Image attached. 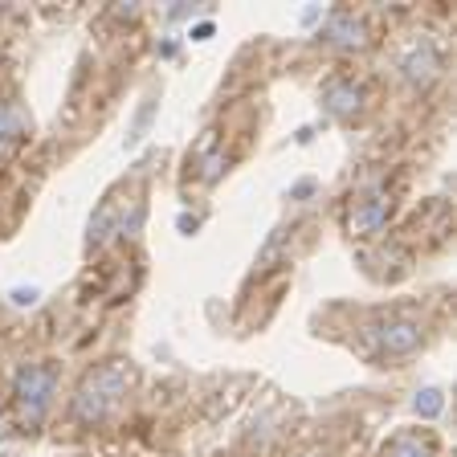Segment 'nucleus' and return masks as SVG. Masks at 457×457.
<instances>
[{"instance_id": "1", "label": "nucleus", "mask_w": 457, "mask_h": 457, "mask_svg": "<svg viewBox=\"0 0 457 457\" xmlns=\"http://www.w3.org/2000/svg\"><path fill=\"white\" fill-rule=\"evenodd\" d=\"M127 388H131V368L123 360H111L103 368H95L78 384L74 392V417L82 425H98V420H111L123 404Z\"/></svg>"}, {"instance_id": "2", "label": "nucleus", "mask_w": 457, "mask_h": 457, "mask_svg": "<svg viewBox=\"0 0 457 457\" xmlns=\"http://www.w3.org/2000/svg\"><path fill=\"white\" fill-rule=\"evenodd\" d=\"M17 417L25 428H37L41 420H46L49 404H54L57 396V376L49 363H25V368L17 371Z\"/></svg>"}, {"instance_id": "3", "label": "nucleus", "mask_w": 457, "mask_h": 457, "mask_svg": "<svg viewBox=\"0 0 457 457\" xmlns=\"http://www.w3.org/2000/svg\"><path fill=\"white\" fill-rule=\"evenodd\" d=\"M388 217H392V200H388V192H368V196H360L352 204V233L355 237H376L384 225H388Z\"/></svg>"}, {"instance_id": "4", "label": "nucleus", "mask_w": 457, "mask_h": 457, "mask_svg": "<svg viewBox=\"0 0 457 457\" xmlns=\"http://www.w3.org/2000/svg\"><path fill=\"white\" fill-rule=\"evenodd\" d=\"M376 343L388 355H409L420 347V323H412V319H388V323L376 327Z\"/></svg>"}, {"instance_id": "5", "label": "nucleus", "mask_w": 457, "mask_h": 457, "mask_svg": "<svg viewBox=\"0 0 457 457\" xmlns=\"http://www.w3.org/2000/svg\"><path fill=\"white\" fill-rule=\"evenodd\" d=\"M363 33H368V29H363V21L355 17V12H331V17L323 21V29H319V37L323 41H331V46H363Z\"/></svg>"}, {"instance_id": "6", "label": "nucleus", "mask_w": 457, "mask_h": 457, "mask_svg": "<svg viewBox=\"0 0 457 457\" xmlns=\"http://www.w3.org/2000/svg\"><path fill=\"white\" fill-rule=\"evenodd\" d=\"M323 106L331 114H355L363 106V90L355 82H343V78H331L323 86Z\"/></svg>"}, {"instance_id": "7", "label": "nucleus", "mask_w": 457, "mask_h": 457, "mask_svg": "<svg viewBox=\"0 0 457 457\" xmlns=\"http://www.w3.org/2000/svg\"><path fill=\"white\" fill-rule=\"evenodd\" d=\"M400 70H404V78H409V82L425 86V82H433V78H437L441 57H437V49H433V46H417L409 57H404V62H400Z\"/></svg>"}, {"instance_id": "8", "label": "nucleus", "mask_w": 457, "mask_h": 457, "mask_svg": "<svg viewBox=\"0 0 457 457\" xmlns=\"http://www.w3.org/2000/svg\"><path fill=\"white\" fill-rule=\"evenodd\" d=\"M29 131V114L21 103H0V152L12 147L17 139H25Z\"/></svg>"}, {"instance_id": "9", "label": "nucleus", "mask_w": 457, "mask_h": 457, "mask_svg": "<svg viewBox=\"0 0 457 457\" xmlns=\"http://www.w3.org/2000/svg\"><path fill=\"white\" fill-rule=\"evenodd\" d=\"M119 225H123V209H119L114 200H106L103 209L95 212V220H90V245H103V241H111L114 233H119Z\"/></svg>"}, {"instance_id": "10", "label": "nucleus", "mask_w": 457, "mask_h": 457, "mask_svg": "<svg viewBox=\"0 0 457 457\" xmlns=\"http://www.w3.org/2000/svg\"><path fill=\"white\" fill-rule=\"evenodd\" d=\"M388 457H433V445L417 433H400V437H392Z\"/></svg>"}, {"instance_id": "11", "label": "nucleus", "mask_w": 457, "mask_h": 457, "mask_svg": "<svg viewBox=\"0 0 457 457\" xmlns=\"http://www.w3.org/2000/svg\"><path fill=\"white\" fill-rule=\"evenodd\" d=\"M412 409H417V417L433 420V417H437V412H441V409H445V396H441V392H437V388H425V392H420V396H417V400H412Z\"/></svg>"}, {"instance_id": "12", "label": "nucleus", "mask_w": 457, "mask_h": 457, "mask_svg": "<svg viewBox=\"0 0 457 457\" xmlns=\"http://www.w3.org/2000/svg\"><path fill=\"white\" fill-rule=\"evenodd\" d=\"M192 37H196V41H209L212 37V25H209V21H204V25H196V29H192Z\"/></svg>"}]
</instances>
